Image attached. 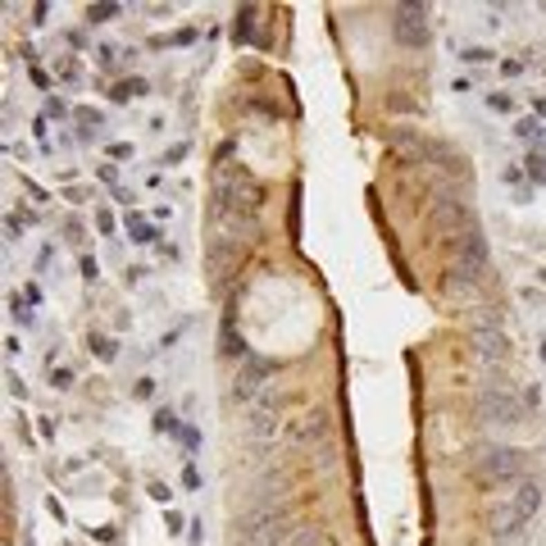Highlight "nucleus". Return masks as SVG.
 Masks as SVG:
<instances>
[{"label":"nucleus","mask_w":546,"mask_h":546,"mask_svg":"<svg viewBox=\"0 0 546 546\" xmlns=\"http://www.w3.org/2000/svg\"><path fill=\"white\" fill-rule=\"evenodd\" d=\"M278 392H264L260 401L251 405V410H246V433L251 437H273L278 433Z\"/></svg>","instance_id":"6e6552de"},{"label":"nucleus","mask_w":546,"mask_h":546,"mask_svg":"<svg viewBox=\"0 0 546 546\" xmlns=\"http://www.w3.org/2000/svg\"><path fill=\"white\" fill-rule=\"evenodd\" d=\"M91 350H96L100 360H114V355H119V346H114L109 337H91Z\"/></svg>","instance_id":"9b49d317"},{"label":"nucleus","mask_w":546,"mask_h":546,"mask_svg":"<svg viewBox=\"0 0 546 546\" xmlns=\"http://www.w3.org/2000/svg\"><path fill=\"white\" fill-rule=\"evenodd\" d=\"M478 419L482 424H524V401L510 387H482L478 392Z\"/></svg>","instance_id":"39448f33"},{"label":"nucleus","mask_w":546,"mask_h":546,"mask_svg":"<svg viewBox=\"0 0 546 546\" xmlns=\"http://www.w3.org/2000/svg\"><path fill=\"white\" fill-rule=\"evenodd\" d=\"M473 337H478V355H482V360H501L505 346H510L501 332H487V328H473Z\"/></svg>","instance_id":"1a4fd4ad"},{"label":"nucleus","mask_w":546,"mask_h":546,"mask_svg":"<svg viewBox=\"0 0 546 546\" xmlns=\"http://www.w3.org/2000/svg\"><path fill=\"white\" fill-rule=\"evenodd\" d=\"M482 269H487V241L478 228H464L455 237V264H451V287L460 283H478Z\"/></svg>","instance_id":"7ed1b4c3"},{"label":"nucleus","mask_w":546,"mask_h":546,"mask_svg":"<svg viewBox=\"0 0 546 546\" xmlns=\"http://www.w3.org/2000/svg\"><path fill=\"white\" fill-rule=\"evenodd\" d=\"M269 378H273V360H264V355H241L237 364V378H232V396H237L241 405H255L264 392H269Z\"/></svg>","instance_id":"20e7f679"},{"label":"nucleus","mask_w":546,"mask_h":546,"mask_svg":"<svg viewBox=\"0 0 546 546\" xmlns=\"http://www.w3.org/2000/svg\"><path fill=\"white\" fill-rule=\"evenodd\" d=\"M137 91H146V82H119L109 96H114V100H128V96H137Z\"/></svg>","instance_id":"f8f14e48"},{"label":"nucleus","mask_w":546,"mask_h":546,"mask_svg":"<svg viewBox=\"0 0 546 546\" xmlns=\"http://www.w3.org/2000/svg\"><path fill=\"white\" fill-rule=\"evenodd\" d=\"M332 433H337V419L328 415V410H310L305 419H296V424L287 428V442H292V446H314V442H328Z\"/></svg>","instance_id":"0eeeda50"},{"label":"nucleus","mask_w":546,"mask_h":546,"mask_svg":"<svg viewBox=\"0 0 546 546\" xmlns=\"http://www.w3.org/2000/svg\"><path fill=\"white\" fill-rule=\"evenodd\" d=\"M464 59H473V64H482V59H491V50H482V46H473V50H464Z\"/></svg>","instance_id":"2eb2a0df"},{"label":"nucleus","mask_w":546,"mask_h":546,"mask_svg":"<svg viewBox=\"0 0 546 546\" xmlns=\"http://www.w3.org/2000/svg\"><path fill=\"white\" fill-rule=\"evenodd\" d=\"M114 14H119V5H91V23H105Z\"/></svg>","instance_id":"ddd939ff"},{"label":"nucleus","mask_w":546,"mask_h":546,"mask_svg":"<svg viewBox=\"0 0 546 546\" xmlns=\"http://www.w3.org/2000/svg\"><path fill=\"white\" fill-rule=\"evenodd\" d=\"M392 37L401 46L424 50V46L433 41V28H428V19H424V10H419V5H401V10H396V19H392Z\"/></svg>","instance_id":"423d86ee"},{"label":"nucleus","mask_w":546,"mask_h":546,"mask_svg":"<svg viewBox=\"0 0 546 546\" xmlns=\"http://www.w3.org/2000/svg\"><path fill=\"white\" fill-rule=\"evenodd\" d=\"M537 505H542V487L537 482H519V487L505 496V501H496L487 510V533L496 537V542H505V537H519L524 533V524L537 514Z\"/></svg>","instance_id":"f257e3e1"},{"label":"nucleus","mask_w":546,"mask_h":546,"mask_svg":"<svg viewBox=\"0 0 546 546\" xmlns=\"http://www.w3.org/2000/svg\"><path fill=\"white\" fill-rule=\"evenodd\" d=\"M542 278H546V269H542Z\"/></svg>","instance_id":"dca6fc26"},{"label":"nucleus","mask_w":546,"mask_h":546,"mask_svg":"<svg viewBox=\"0 0 546 546\" xmlns=\"http://www.w3.org/2000/svg\"><path fill=\"white\" fill-rule=\"evenodd\" d=\"M128 232H132V241H155L151 223H142V218H137V214H128Z\"/></svg>","instance_id":"9d476101"},{"label":"nucleus","mask_w":546,"mask_h":546,"mask_svg":"<svg viewBox=\"0 0 546 546\" xmlns=\"http://www.w3.org/2000/svg\"><path fill=\"white\" fill-rule=\"evenodd\" d=\"M469 473L478 487H505V482H524V455L514 446H487L473 451Z\"/></svg>","instance_id":"f03ea898"},{"label":"nucleus","mask_w":546,"mask_h":546,"mask_svg":"<svg viewBox=\"0 0 546 546\" xmlns=\"http://www.w3.org/2000/svg\"><path fill=\"white\" fill-rule=\"evenodd\" d=\"M528 164H533V178H546V155H542V151H537Z\"/></svg>","instance_id":"4468645a"}]
</instances>
